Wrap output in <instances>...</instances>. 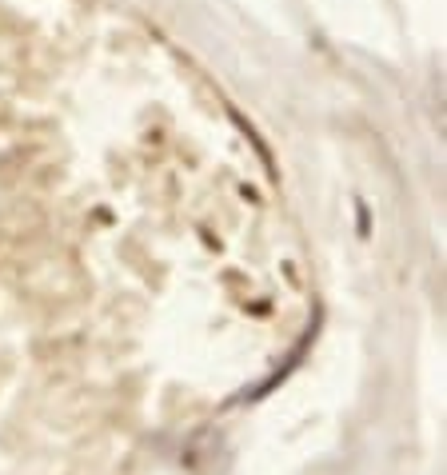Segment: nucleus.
<instances>
[{
    "instance_id": "f257e3e1",
    "label": "nucleus",
    "mask_w": 447,
    "mask_h": 475,
    "mask_svg": "<svg viewBox=\"0 0 447 475\" xmlns=\"http://www.w3.org/2000/svg\"><path fill=\"white\" fill-rule=\"evenodd\" d=\"M355 220H359V236H372V232H368V204H363V200L355 204Z\"/></svg>"
}]
</instances>
